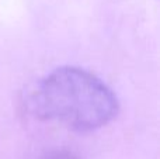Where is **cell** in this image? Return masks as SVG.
<instances>
[{
    "label": "cell",
    "instance_id": "1",
    "mask_svg": "<svg viewBox=\"0 0 160 159\" xmlns=\"http://www.w3.org/2000/svg\"><path fill=\"white\" fill-rule=\"evenodd\" d=\"M25 104L38 120L56 121L76 131L101 128L118 113L117 97L98 78L70 66L58 68L41 79Z\"/></svg>",
    "mask_w": 160,
    "mask_h": 159
},
{
    "label": "cell",
    "instance_id": "2",
    "mask_svg": "<svg viewBox=\"0 0 160 159\" xmlns=\"http://www.w3.org/2000/svg\"><path fill=\"white\" fill-rule=\"evenodd\" d=\"M39 159H79L73 152L66 151V149H55L44 154Z\"/></svg>",
    "mask_w": 160,
    "mask_h": 159
}]
</instances>
